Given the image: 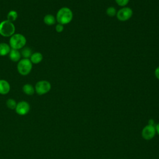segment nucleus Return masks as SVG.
I'll use <instances>...</instances> for the list:
<instances>
[{"label":"nucleus","mask_w":159,"mask_h":159,"mask_svg":"<svg viewBox=\"0 0 159 159\" xmlns=\"http://www.w3.org/2000/svg\"><path fill=\"white\" fill-rule=\"evenodd\" d=\"M73 14L72 11L67 7L60 8L56 15V20L62 25L69 24L73 19Z\"/></svg>","instance_id":"nucleus-1"},{"label":"nucleus","mask_w":159,"mask_h":159,"mask_svg":"<svg viewBox=\"0 0 159 159\" xmlns=\"http://www.w3.org/2000/svg\"><path fill=\"white\" fill-rule=\"evenodd\" d=\"M27 42L26 38L20 34H14L9 39V45L11 48L19 50L25 47Z\"/></svg>","instance_id":"nucleus-2"},{"label":"nucleus","mask_w":159,"mask_h":159,"mask_svg":"<svg viewBox=\"0 0 159 159\" xmlns=\"http://www.w3.org/2000/svg\"><path fill=\"white\" fill-rule=\"evenodd\" d=\"M16 27L13 22H10L7 20H2L0 22V35L5 37H11L15 34Z\"/></svg>","instance_id":"nucleus-3"},{"label":"nucleus","mask_w":159,"mask_h":159,"mask_svg":"<svg viewBox=\"0 0 159 159\" xmlns=\"http://www.w3.org/2000/svg\"><path fill=\"white\" fill-rule=\"evenodd\" d=\"M17 69L20 75L26 76L30 73L32 69V63L29 58H22L18 61Z\"/></svg>","instance_id":"nucleus-4"},{"label":"nucleus","mask_w":159,"mask_h":159,"mask_svg":"<svg viewBox=\"0 0 159 159\" xmlns=\"http://www.w3.org/2000/svg\"><path fill=\"white\" fill-rule=\"evenodd\" d=\"M51 84L47 80H40L37 82L35 86V91L39 95H43L48 93L51 89Z\"/></svg>","instance_id":"nucleus-5"},{"label":"nucleus","mask_w":159,"mask_h":159,"mask_svg":"<svg viewBox=\"0 0 159 159\" xmlns=\"http://www.w3.org/2000/svg\"><path fill=\"white\" fill-rule=\"evenodd\" d=\"M133 14V11L132 9L129 7H123L120 9L116 14L117 18L120 21H126L131 18Z\"/></svg>","instance_id":"nucleus-6"},{"label":"nucleus","mask_w":159,"mask_h":159,"mask_svg":"<svg viewBox=\"0 0 159 159\" xmlns=\"http://www.w3.org/2000/svg\"><path fill=\"white\" fill-rule=\"evenodd\" d=\"M156 134L155 127L152 125H147L142 130V137L146 140L152 139Z\"/></svg>","instance_id":"nucleus-7"},{"label":"nucleus","mask_w":159,"mask_h":159,"mask_svg":"<svg viewBox=\"0 0 159 159\" xmlns=\"http://www.w3.org/2000/svg\"><path fill=\"white\" fill-rule=\"evenodd\" d=\"M30 104L25 101H21L17 103L16 107L15 109L16 113L19 116H25L30 111Z\"/></svg>","instance_id":"nucleus-8"},{"label":"nucleus","mask_w":159,"mask_h":159,"mask_svg":"<svg viewBox=\"0 0 159 159\" xmlns=\"http://www.w3.org/2000/svg\"><path fill=\"white\" fill-rule=\"evenodd\" d=\"M11 86L9 82L5 80H0V94L5 95L9 93Z\"/></svg>","instance_id":"nucleus-9"},{"label":"nucleus","mask_w":159,"mask_h":159,"mask_svg":"<svg viewBox=\"0 0 159 159\" xmlns=\"http://www.w3.org/2000/svg\"><path fill=\"white\" fill-rule=\"evenodd\" d=\"M9 58L14 62H18L21 58L20 52L19 51V50L11 48L9 53Z\"/></svg>","instance_id":"nucleus-10"},{"label":"nucleus","mask_w":159,"mask_h":159,"mask_svg":"<svg viewBox=\"0 0 159 159\" xmlns=\"http://www.w3.org/2000/svg\"><path fill=\"white\" fill-rule=\"evenodd\" d=\"M29 59L31 61L32 64H39L43 60V55L41 53L36 52L32 53Z\"/></svg>","instance_id":"nucleus-11"},{"label":"nucleus","mask_w":159,"mask_h":159,"mask_svg":"<svg viewBox=\"0 0 159 159\" xmlns=\"http://www.w3.org/2000/svg\"><path fill=\"white\" fill-rule=\"evenodd\" d=\"M11 47L5 42L0 43V56H5L9 53Z\"/></svg>","instance_id":"nucleus-12"},{"label":"nucleus","mask_w":159,"mask_h":159,"mask_svg":"<svg viewBox=\"0 0 159 159\" xmlns=\"http://www.w3.org/2000/svg\"><path fill=\"white\" fill-rule=\"evenodd\" d=\"M22 91H23L24 93H25V94H27L28 96H32L35 92V88L31 84H29V83L25 84L23 86Z\"/></svg>","instance_id":"nucleus-13"},{"label":"nucleus","mask_w":159,"mask_h":159,"mask_svg":"<svg viewBox=\"0 0 159 159\" xmlns=\"http://www.w3.org/2000/svg\"><path fill=\"white\" fill-rule=\"evenodd\" d=\"M43 22L47 25H54L56 22V17L52 14H47L43 17Z\"/></svg>","instance_id":"nucleus-14"},{"label":"nucleus","mask_w":159,"mask_h":159,"mask_svg":"<svg viewBox=\"0 0 159 159\" xmlns=\"http://www.w3.org/2000/svg\"><path fill=\"white\" fill-rule=\"evenodd\" d=\"M20 54L21 57H22L23 58H30V56L32 54V49L28 47H24L22 48Z\"/></svg>","instance_id":"nucleus-15"},{"label":"nucleus","mask_w":159,"mask_h":159,"mask_svg":"<svg viewBox=\"0 0 159 159\" xmlns=\"http://www.w3.org/2000/svg\"><path fill=\"white\" fill-rule=\"evenodd\" d=\"M17 17H18L17 12L14 10H11L7 13V20L13 22L17 19Z\"/></svg>","instance_id":"nucleus-16"},{"label":"nucleus","mask_w":159,"mask_h":159,"mask_svg":"<svg viewBox=\"0 0 159 159\" xmlns=\"http://www.w3.org/2000/svg\"><path fill=\"white\" fill-rule=\"evenodd\" d=\"M6 104L7 107L9 109H11V110L15 109L16 107V106H17V102H16V101L14 99H12V98H9V99H8L6 101Z\"/></svg>","instance_id":"nucleus-17"},{"label":"nucleus","mask_w":159,"mask_h":159,"mask_svg":"<svg viewBox=\"0 0 159 159\" xmlns=\"http://www.w3.org/2000/svg\"><path fill=\"white\" fill-rule=\"evenodd\" d=\"M106 14L109 17H114L117 14V11L114 7L110 6L106 9Z\"/></svg>","instance_id":"nucleus-18"},{"label":"nucleus","mask_w":159,"mask_h":159,"mask_svg":"<svg viewBox=\"0 0 159 159\" xmlns=\"http://www.w3.org/2000/svg\"><path fill=\"white\" fill-rule=\"evenodd\" d=\"M117 5L121 7H125L129 2V0H115Z\"/></svg>","instance_id":"nucleus-19"},{"label":"nucleus","mask_w":159,"mask_h":159,"mask_svg":"<svg viewBox=\"0 0 159 159\" xmlns=\"http://www.w3.org/2000/svg\"><path fill=\"white\" fill-rule=\"evenodd\" d=\"M63 29H64L63 25H62V24H61L58 23V24L56 25V26H55V30H56L57 32H58V33H60V32H63Z\"/></svg>","instance_id":"nucleus-20"},{"label":"nucleus","mask_w":159,"mask_h":159,"mask_svg":"<svg viewBox=\"0 0 159 159\" xmlns=\"http://www.w3.org/2000/svg\"><path fill=\"white\" fill-rule=\"evenodd\" d=\"M154 73H155V77H156L158 80H159V66H158V67L155 70Z\"/></svg>","instance_id":"nucleus-21"},{"label":"nucleus","mask_w":159,"mask_h":159,"mask_svg":"<svg viewBox=\"0 0 159 159\" xmlns=\"http://www.w3.org/2000/svg\"><path fill=\"white\" fill-rule=\"evenodd\" d=\"M154 124H155V122L153 120V119H149L148 120V125H154Z\"/></svg>","instance_id":"nucleus-22"},{"label":"nucleus","mask_w":159,"mask_h":159,"mask_svg":"<svg viewBox=\"0 0 159 159\" xmlns=\"http://www.w3.org/2000/svg\"><path fill=\"white\" fill-rule=\"evenodd\" d=\"M155 130H156V132L159 135V123H158L157 124V125L155 126Z\"/></svg>","instance_id":"nucleus-23"},{"label":"nucleus","mask_w":159,"mask_h":159,"mask_svg":"<svg viewBox=\"0 0 159 159\" xmlns=\"http://www.w3.org/2000/svg\"></svg>","instance_id":"nucleus-24"}]
</instances>
